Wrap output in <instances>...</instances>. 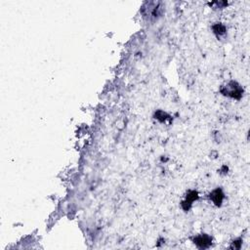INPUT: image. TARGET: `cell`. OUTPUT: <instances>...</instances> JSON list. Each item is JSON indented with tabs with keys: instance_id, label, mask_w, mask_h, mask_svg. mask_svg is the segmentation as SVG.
Wrapping results in <instances>:
<instances>
[{
	"instance_id": "cell-1",
	"label": "cell",
	"mask_w": 250,
	"mask_h": 250,
	"mask_svg": "<svg viewBox=\"0 0 250 250\" xmlns=\"http://www.w3.org/2000/svg\"><path fill=\"white\" fill-rule=\"evenodd\" d=\"M223 93L227 96L236 98V95H241V89L236 82H230L226 86V91H223Z\"/></svg>"
},
{
	"instance_id": "cell-2",
	"label": "cell",
	"mask_w": 250,
	"mask_h": 250,
	"mask_svg": "<svg viewBox=\"0 0 250 250\" xmlns=\"http://www.w3.org/2000/svg\"><path fill=\"white\" fill-rule=\"evenodd\" d=\"M222 198H223V194H221V191L219 190L215 191L213 193V195H212L213 201L216 203V204H220L221 201H222Z\"/></svg>"
},
{
	"instance_id": "cell-3",
	"label": "cell",
	"mask_w": 250,
	"mask_h": 250,
	"mask_svg": "<svg viewBox=\"0 0 250 250\" xmlns=\"http://www.w3.org/2000/svg\"><path fill=\"white\" fill-rule=\"evenodd\" d=\"M195 242H197V244H201L202 247H205V244H206V242H210V238L209 237H207V236H197V240H195Z\"/></svg>"
}]
</instances>
